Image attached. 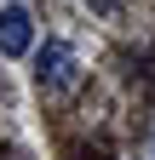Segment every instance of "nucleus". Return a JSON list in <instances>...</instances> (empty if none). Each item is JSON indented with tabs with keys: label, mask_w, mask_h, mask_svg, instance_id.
<instances>
[{
	"label": "nucleus",
	"mask_w": 155,
	"mask_h": 160,
	"mask_svg": "<svg viewBox=\"0 0 155 160\" xmlns=\"http://www.w3.org/2000/svg\"><path fill=\"white\" fill-rule=\"evenodd\" d=\"M75 74H81V57H75V46H63V40H46L40 57H35V80H40L46 92H69Z\"/></svg>",
	"instance_id": "f257e3e1"
},
{
	"label": "nucleus",
	"mask_w": 155,
	"mask_h": 160,
	"mask_svg": "<svg viewBox=\"0 0 155 160\" xmlns=\"http://www.w3.org/2000/svg\"><path fill=\"white\" fill-rule=\"evenodd\" d=\"M35 46V17L23 6H0V57H23Z\"/></svg>",
	"instance_id": "f03ea898"
},
{
	"label": "nucleus",
	"mask_w": 155,
	"mask_h": 160,
	"mask_svg": "<svg viewBox=\"0 0 155 160\" xmlns=\"http://www.w3.org/2000/svg\"><path fill=\"white\" fill-rule=\"evenodd\" d=\"M86 6H98V12H115V0H86Z\"/></svg>",
	"instance_id": "7ed1b4c3"
}]
</instances>
